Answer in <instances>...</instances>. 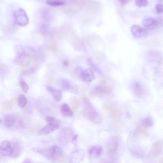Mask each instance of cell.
Returning a JSON list of instances; mask_svg holds the SVG:
<instances>
[{"label": "cell", "mask_w": 163, "mask_h": 163, "mask_svg": "<svg viewBox=\"0 0 163 163\" xmlns=\"http://www.w3.org/2000/svg\"><path fill=\"white\" fill-rule=\"evenodd\" d=\"M83 100L84 116L91 122L96 124H99L102 121V117L88 98H84Z\"/></svg>", "instance_id": "cell-1"}, {"label": "cell", "mask_w": 163, "mask_h": 163, "mask_svg": "<svg viewBox=\"0 0 163 163\" xmlns=\"http://www.w3.org/2000/svg\"><path fill=\"white\" fill-rule=\"evenodd\" d=\"M13 17L15 23L20 26H26L29 23V17L23 9L19 8L15 11Z\"/></svg>", "instance_id": "cell-2"}, {"label": "cell", "mask_w": 163, "mask_h": 163, "mask_svg": "<svg viewBox=\"0 0 163 163\" xmlns=\"http://www.w3.org/2000/svg\"><path fill=\"white\" fill-rule=\"evenodd\" d=\"M31 59L30 55L25 52H22L16 56L15 62L16 64L22 67H26L30 64Z\"/></svg>", "instance_id": "cell-3"}, {"label": "cell", "mask_w": 163, "mask_h": 163, "mask_svg": "<svg viewBox=\"0 0 163 163\" xmlns=\"http://www.w3.org/2000/svg\"><path fill=\"white\" fill-rule=\"evenodd\" d=\"M163 147V143L160 141L156 142L148 155V158L151 159L158 157L161 154Z\"/></svg>", "instance_id": "cell-4"}, {"label": "cell", "mask_w": 163, "mask_h": 163, "mask_svg": "<svg viewBox=\"0 0 163 163\" xmlns=\"http://www.w3.org/2000/svg\"><path fill=\"white\" fill-rule=\"evenodd\" d=\"M32 150L34 152L40 154L46 158L53 159L54 154L52 147L48 149L35 147L33 148Z\"/></svg>", "instance_id": "cell-5"}, {"label": "cell", "mask_w": 163, "mask_h": 163, "mask_svg": "<svg viewBox=\"0 0 163 163\" xmlns=\"http://www.w3.org/2000/svg\"><path fill=\"white\" fill-rule=\"evenodd\" d=\"M61 83L62 89L64 91L75 94H78L77 86L73 85L69 80L64 79L61 80Z\"/></svg>", "instance_id": "cell-6"}, {"label": "cell", "mask_w": 163, "mask_h": 163, "mask_svg": "<svg viewBox=\"0 0 163 163\" xmlns=\"http://www.w3.org/2000/svg\"><path fill=\"white\" fill-rule=\"evenodd\" d=\"M12 144L8 140H5L2 143L0 146V153L5 157L10 156L12 154Z\"/></svg>", "instance_id": "cell-7"}, {"label": "cell", "mask_w": 163, "mask_h": 163, "mask_svg": "<svg viewBox=\"0 0 163 163\" xmlns=\"http://www.w3.org/2000/svg\"><path fill=\"white\" fill-rule=\"evenodd\" d=\"M131 32L133 36L136 38L145 37L148 34L147 30L136 25H133L132 27Z\"/></svg>", "instance_id": "cell-8"}, {"label": "cell", "mask_w": 163, "mask_h": 163, "mask_svg": "<svg viewBox=\"0 0 163 163\" xmlns=\"http://www.w3.org/2000/svg\"><path fill=\"white\" fill-rule=\"evenodd\" d=\"M80 78L83 82L89 83L95 79V76L92 71L88 69L82 71Z\"/></svg>", "instance_id": "cell-9"}, {"label": "cell", "mask_w": 163, "mask_h": 163, "mask_svg": "<svg viewBox=\"0 0 163 163\" xmlns=\"http://www.w3.org/2000/svg\"><path fill=\"white\" fill-rule=\"evenodd\" d=\"M102 148L101 146L94 145L89 148L88 150V153L90 156L97 158L102 154Z\"/></svg>", "instance_id": "cell-10"}, {"label": "cell", "mask_w": 163, "mask_h": 163, "mask_svg": "<svg viewBox=\"0 0 163 163\" xmlns=\"http://www.w3.org/2000/svg\"><path fill=\"white\" fill-rule=\"evenodd\" d=\"M60 126L48 123V124L44 127L39 131L38 133L39 134L45 135L51 133L59 128Z\"/></svg>", "instance_id": "cell-11"}, {"label": "cell", "mask_w": 163, "mask_h": 163, "mask_svg": "<svg viewBox=\"0 0 163 163\" xmlns=\"http://www.w3.org/2000/svg\"><path fill=\"white\" fill-rule=\"evenodd\" d=\"M47 91L52 95L54 99L57 102H59L62 97V93L60 90L55 89L50 86L46 87Z\"/></svg>", "instance_id": "cell-12"}, {"label": "cell", "mask_w": 163, "mask_h": 163, "mask_svg": "<svg viewBox=\"0 0 163 163\" xmlns=\"http://www.w3.org/2000/svg\"><path fill=\"white\" fill-rule=\"evenodd\" d=\"M17 118L14 115H9L5 117L4 120V124L8 128L13 127L17 122Z\"/></svg>", "instance_id": "cell-13"}, {"label": "cell", "mask_w": 163, "mask_h": 163, "mask_svg": "<svg viewBox=\"0 0 163 163\" xmlns=\"http://www.w3.org/2000/svg\"><path fill=\"white\" fill-rule=\"evenodd\" d=\"M133 90L135 95L139 98H143L145 94L140 84L137 82L134 83L133 86Z\"/></svg>", "instance_id": "cell-14"}, {"label": "cell", "mask_w": 163, "mask_h": 163, "mask_svg": "<svg viewBox=\"0 0 163 163\" xmlns=\"http://www.w3.org/2000/svg\"><path fill=\"white\" fill-rule=\"evenodd\" d=\"M118 149V148L108 149L106 155L109 160L114 161L118 158L119 155Z\"/></svg>", "instance_id": "cell-15"}, {"label": "cell", "mask_w": 163, "mask_h": 163, "mask_svg": "<svg viewBox=\"0 0 163 163\" xmlns=\"http://www.w3.org/2000/svg\"><path fill=\"white\" fill-rule=\"evenodd\" d=\"M12 152L10 156L12 158L17 157L20 154L21 148L19 143L17 142H14L12 144Z\"/></svg>", "instance_id": "cell-16"}, {"label": "cell", "mask_w": 163, "mask_h": 163, "mask_svg": "<svg viewBox=\"0 0 163 163\" xmlns=\"http://www.w3.org/2000/svg\"><path fill=\"white\" fill-rule=\"evenodd\" d=\"M61 114L63 116L67 117H71L74 115V112L70 106L66 104L62 105L60 108Z\"/></svg>", "instance_id": "cell-17"}, {"label": "cell", "mask_w": 163, "mask_h": 163, "mask_svg": "<svg viewBox=\"0 0 163 163\" xmlns=\"http://www.w3.org/2000/svg\"><path fill=\"white\" fill-rule=\"evenodd\" d=\"M95 91L99 94H108L111 92L110 89L104 85H99L96 87Z\"/></svg>", "instance_id": "cell-18"}, {"label": "cell", "mask_w": 163, "mask_h": 163, "mask_svg": "<svg viewBox=\"0 0 163 163\" xmlns=\"http://www.w3.org/2000/svg\"><path fill=\"white\" fill-rule=\"evenodd\" d=\"M65 3V0H47V4L50 6L57 7L63 5Z\"/></svg>", "instance_id": "cell-19"}, {"label": "cell", "mask_w": 163, "mask_h": 163, "mask_svg": "<svg viewBox=\"0 0 163 163\" xmlns=\"http://www.w3.org/2000/svg\"><path fill=\"white\" fill-rule=\"evenodd\" d=\"M138 134L141 135L145 137H147L148 136L147 131L141 126L139 125L137 127L135 132L134 133V135L136 136Z\"/></svg>", "instance_id": "cell-20"}, {"label": "cell", "mask_w": 163, "mask_h": 163, "mask_svg": "<svg viewBox=\"0 0 163 163\" xmlns=\"http://www.w3.org/2000/svg\"><path fill=\"white\" fill-rule=\"evenodd\" d=\"M54 153V159H56L60 158L63 155V151L57 146H52Z\"/></svg>", "instance_id": "cell-21"}, {"label": "cell", "mask_w": 163, "mask_h": 163, "mask_svg": "<svg viewBox=\"0 0 163 163\" xmlns=\"http://www.w3.org/2000/svg\"><path fill=\"white\" fill-rule=\"evenodd\" d=\"M158 21L153 18H148L144 19L142 21V24L145 27H149L157 23Z\"/></svg>", "instance_id": "cell-22"}, {"label": "cell", "mask_w": 163, "mask_h": 163, "mask_svg": "<svg viewBox=\"0 0 163 163\" xmlns=\"http://www.w3.org/2000/svg\"><path fill=\"white\" fill-rule=\"evenodd\" d=\"M27 99L25 96L22 94L19 95L18 98V104L20 108H23L26 105Z\"/></svg>", "instance_id": "cell-23"}, {"label": "cell", "mask_w": 163, "mask_h": 163, "mask_svg": "<svg viewBox=\"0 0 163 163\" xmlns=\"http://www.w3.org/2000/svg\"><path fill=\"white\" fill-rule=\"evenodd\" d=\"M142 125L146 127H150L153 125V121L151 117H148L145 118L141 121Z\"/></svg>", "instance_id": "cell-24"}, {"label": "cell", "mask_w": 163, "mask_h": 163, "mask_svg": "<svg viewBox=\"0 0 163 163\" xmlns=\"http://www.w3.org/2000/svg\"><path fill=\"white\" fill-rule=\"evenodd\" d=\"M46 121L48 123L60 126L61 121L55 118L52 116H48L46 117Z\"/></svg>", "instance_id": "cell-25"}, {"label": "cell", "mask_w": 163, "mask_h": 163, "mask_svg": "<svg viewBox=\"0 0 163 163\" xmlns=\"http://www.w3.org/2000/svg\"><path fill=\"white\" fill-rule=\"evenodd\" d=\"M71 131L69 129H65V130H64L61 133V137L60 139H62L63 140L64 139H65V140H66L67 139H68L69 137L71 136Z\"/></svg>", "instance_id": "cell-26"}, {"label": "cell", "mask_w": 163, "mask_h": 163, "mask_svg": "<svg viewBox=\"0 0 163 163\" xmlns=\"http://www.w3.org/2000/svg\"><path fill=\"white\" fill-rule=\"evenodd\" d=\"M87 62L89 65L91 67L94 71L96 72L99 74H102V71L98 68V67L94 64L92 60L89 58L87 59Z\"/></svg>", "instance_id": "cell-27"}, {"label": "cell", "mask_w": 163, "mask_h": 163, "mask_svg": "<svg viewBox=\"0 0 163 163\" xmlns=\"http://www.w3.org/2000/svg\"><path fill=\"white\" fill-rule=\"evenodd\" d=\"M135 2L139 8L147 6L149 3L148 0H135Z\"/></svg>", "instance_id": "cell-28"}, {"label": "cell", "mask_w": 163, "mask_h": 163, "mask_svg": "<svg viewBox=\"0 0 163 163\" xmlns=\"http://www.w3.org/2000/svg\"><path fill=\"white\" fill-rule=\"evenodd\" d=\"M131 153L133 155L138 158H142L143 155L142 150L139 149H133L131 150Z\"/></svg>", "instance_id": "cell-29"}, {"label": "cell", "mask_w": 163, "mask_h": 163, "mask_svg": "<svg viewBox=\"0 0 163 163\" xmlns=\"http://www.w3.org/2000/svg\"><path fill=\"white\" fill-rule=\"evenodd\" d=\"M20 85L24 92L27 93L29 90V87L26 83L24 81H21L20 82Z\"/></svg>", "instance_id": "cell-30"}, {"label": "cell", "mask_w": 163, "mask_h": 163, "mask_svg": "<svg viewBox=\"0 0 163 163\" xmlns=\"http://www.w3.org/2000/svg\"><path fill=\"white\" fill-rule=\"evenodd\" d=\"M156 10L157 14H160L163 13V5L159 3L156 6Z\"/></svg>", "instance_id": "cell-31"}, {"label": "cell", "mask_w": 163, "mask_h": 163, "mask_svg": "<svg viewBox=\"0 0 163 163\" xmlns=\"http://www.w3.org/2000/svg\"><path fill=\"white\" fill-rule=\"evenodd\" d=\"M83 71V70L80 66H77L74 72L75 76L80 77L81 73Z\"/></svg>", "instance_id": "cell-32"}, {"label": "cell", "mask_w": 163, "mask_h": 163, "mask_svg": "<svg viewBox=\"0 0 163 163\" xmlns=\"http://www.w3.org/2000/svg\"><path fill=\"white\" fill-rule=\"evenodd\" d=\"M129 0H119L120 3L122 5H124L127 3Z\"/></svg>", "instance_id": "cell-33"}, {"label": "cell", "mask_w": 163, "mask_h": 163, "mask_svg": "<svg viewBox=\"0 0 163 163\" xmlns=\"http://www.w3.org/2000/svg\"><path fill=\"white\" fill-rule=\"evenodd\" d=\"M77 135L73 137L72 138V143H75L77 141Z\"/></svg>", "instance_id": "cell-34"}, {"label": "cell", "mask_w": 163, "mask_h": 163, "mask_svg": "<svg viewBox=\"0 0 163 163\" xmlns=\"http://www.w3.org/2000/svg\"><path fill=\"white\" fill-rule=\"evenodd\" d=\"M24 163H32V162L29 159H27L23 162Z\"/></svg>", "instance_id": "cell-35"}, {"label": "cell", "mask_w": 163, "mask_h": 163, "mask_svg": "<svg viewBox=\"0 0 163 163\" xmlns=\"http://www.w3.org/2000/svg\"><path fill=\"white\" fill-rule=\"evenodd\" d=\"M63 64V65L65 66H67L68 65V61H64Z\"/></svg>", "instance_id": "cell-36"}, {"label": "cell", "mask_w": 163, "mask_h": 163, "mask_svg": "<svg viewBox=\"0 0 163 163\" xmlns=\"http://www.w3.org/2000/svg\"><path fill=\"white\" fill-rule=\"evenodd\" d=\"M2 123V120L1 119V124Z\"/></svg>", "instance_id": "cell-37"}, {"label": "cell", "mask_w": 163, "mask_h": 163, "mask_svg": "<svg viewBox=\"0 0 163 163\" xmlns=\"http://www.w3.org/2000/svg\"><path fill=\"white\" fill-rule=\"evenodd\" d=\"M162 162H163V160L162 161Z\"/></svg>", "instance_id": "cell-38"}]
</instances>
